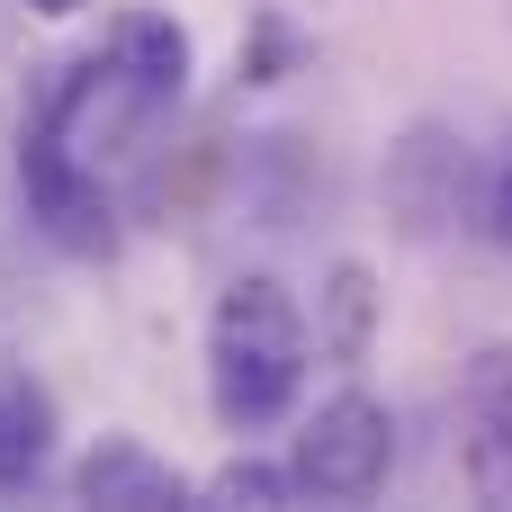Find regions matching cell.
Masks as SVG:
<instances>
[{
  "mask_svg": "<svg viewBox=\"0 0 512 512\" xmlns=\"http://www.w3.org/2000/svg\"><path fill=\"white\" fill-rule=\"evenodd\" d=\"M315 351L333 369H360L378 351V270L369 261H333L315 288Z\"/></svg>",
  "mask_w": 512,
  "mask_h": 512,
  "instance_id": "cell-9",
  "label": "cell"
},
{
  "mask_svg": "<svg viewBox=\"0 0 512 512\" xmlns=\"http://www.w3.org/2000/svg\"><path fill=\"white\" fill-rule=\"evenodd\" d=\"M99 72L144 108V117H162L180 90H189V72H198V45H189V27L171 18V9H126L117 27H108V54H99Z\"/></svg>",
  "mask_w": 512,
  "mask_h": 512,
  "instance_id": "cell-6",
  "label": "cell"
},
{
  "mask_svg": "<svg viewBox=\"0 0 512 512\" xmlns=\"http://www.w3.org/2000/svg\"><path fill=\"white\" fill-rule=\"evenodd\" d=\"M207 504H252V512H279V504H297V477H288V459H225L207 486H198Z\"/></svg>",
  "mask_w": 512,
  "mask_h": 512,
  "instance_id": "cell-12",
  "label": "cell"
},
{
  "mask_svg": "<svg viewBox=\"0 0 512 512\" xmlns=\"http://www.w3.org/2000/svg\"><path fill=\"white\" fill-rule=\"evenodd\" d=\"M396 468V414L369 396V387H342L324 396L297 441H288V477H297V504H369Z\"/></svg>",
  "mask_w": 512,
  "mask_h": 512,
  "instance_id": "cell-3",
  "label": "cell"
},
{
  "mask_svg": "<svg viewBox=\"0 0 512 512\" xmlns=\"http://www.w3.org/2000/svg\"><path fill=\"white\" fill-rule=\"evenodd\" d=\"M486 234H495V243H512V153L495 162V180H486Z\"/></svg>",
  "mask_w": 512,
  "mask_h": 512,
  "instance_id": "cell-13",
  "label": "cell"
},
{
  "mask_svg": "<svg viewBox=\"0 0 512 512\" xmlns=\"http://www.w3.org/2000/svg\"><path fill=\"white\" fill-rule=\"evenodd\" d=\"M18 189H27L36 234L63 243L72 261H108V252H117V198H108L99 162L63 144V126H54L45 108H36L27 135H18Z\"/></svg>",
  "mask_w": 512,
  "mask_h": 512,
  "instance_id": "cell-4",
  "label": "cell"
},
{
  "mask_svg": "<svg viewBox=\"0 0 512 512\" xmlns=\"http://www.w3.org/2000/svg\"><path fill=\"white\" fill-rule=\"evenodd\" d=\"M54 459V387L27 360H0V495H27Z\"/></svg>",
  "mask_w": 512,
  "mask_h": 512,
  "instance_id": "cell-8",
  "label": "cell"
},
{
  "mask_svg": "<svg viewBox=\"0 0 512 512\" xmlns=\"http://www.w3.org/2000/svg\"><path fill=\"white\" fill-rule=\"evenodd\" d=\"M72 504H117V512H171V504H189V477H180L171 459H153L144 441H126V432H108L99 450H81V468H72Z\"/></svg>",
  "mask_w": 512,
  "mask_h": 512,
  "instance_id": "cell-7",
  "label": "cell"
},
{
  "mask_svg": "<svg viewBox=\"0 0 512 512\" xmlns=\"http://www.w3.org/2000/svg\"><path fill=\"white\" fill-rule=\"evenodd\" d=\"M486 162L477 144L450 126V117H414L387 162H378V189H387V216L405 243H450V234H486Z\"/></svg>",
  "mask_w": 512,
  "mask_h": 512,
  "instance_id": "cell-2",
  "label": "cell"
},
{
  "mask_svg": "<svg viewBox=\"0 0 512 512\" xmlns=\"http://www.w3.org/2000/svg\"><path fill=\"white\" fill-rule=\"evenodd\" d=\"M306 360H315V333L297 315V297L279 279H234L207 315V405L225 432H270L279 414H297V387H306Z\"/></svg>",
  "mask_w": 512,
  "mask_h": 512,
  "instance_id": "cell-1",
  "label": "cell"
},
{
  "mask_svg": "<svg viewBox=\"0 0 512 512\" xmlns=\"http://www.w3.org/2000/svg\"><path fill=\"white\" fill-rule=\"evenodd\" d=\"M243 198L261 225H297L306 198H315V153L306 135H252L243 144Z\"/></svg>",
  "mask_w": 512,
  "mask_h": 512,
  "instance_id": "cell-10",
  "label": "cell"
},
{
  "mask_svg": "<svg viewBox=\"0 0 512 512\" xmlns=\"http://www.w3.org/2000/svg\"><path fill=\"white\" fill-rule=\"evenodd\" d=\"M27 9H36V18H81L90 0H27Z\"/></svg>",
  "mask_w": 512,
  "mask_h": 512,
  "instance_id": "cell-14",
  "label": "cell"
},
{
  "mask_svg": "<svg viewBox=\"0 0 512 512\" xmlns=\"http://www.w3.org/2000/svg\"><path fill=\"white\" fill-rule=\"evenodd\" d=\"M288 72H306V27H297V18H279V9H261V18H252V36L234 45V81L270 90V81H288Z\"/></svg>",
  "mask_w": 512,
  "mask_h": 512,
  "instance_id": "cell-11",
  "label": "cell"
},
{
  "mask_svg": "<svg viewBox=\"0 0 512 512\" xmlns=\"http://www.w3.org/2000/svg\"><path fill=\"white\" fill-rule=\"evenodd\" d=\"M459 468L477 504L512 512V342H477L459 369Z\"/></svg>",
  "mask_w": 512,
  "mask_h": 512,
  "instance_id": "cell-5",
  "label": "cell"
}]
</instances>
